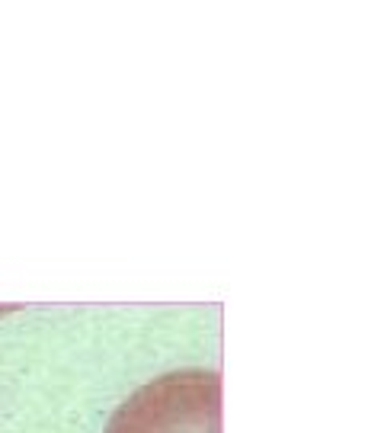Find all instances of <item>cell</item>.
Instances as JSON below:
<instances>
[{"label": "cell", "mask_w": 384, "mask_h": 433, "mask_svg": "<svg viewBox=\"0 0 384 433\" xmlns=\"http://www.w3.org/2000/svg\"><path fill=\"white\" fill-rule=\"evenodd\" d=\"M106 433H221V375L215 369L160 375L122 401Z\"/></svg>", "instance_id": "6da1fadb"}]
</instances>
